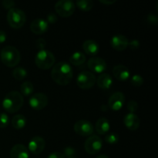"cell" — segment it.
Instances as JSON below:
<instances>
[{
  "label": "cell",
  "instance_id": "8992f818",
  "mask_svg": "<svg viewBox=\"0 0 158 158\" xmlns=\"http://www.w3.org/2000/svg\"><path fill=\"white\" fill-rule=\"evenodd\" d=\"M76 9L75 3L70 0H61L55 4V10L60 16L67 18L74 13Z\"/></svg>",
  "mask_w": 158,
  "mask_h": 158
},
{
  "label": "cell",
  "instance_id": "f546056e",
  "mask_svg": "<svg viewBox=\"0 0 158 158\" xmlns=\"http://www.w3.org/2000/svg\"><path fill=\"white\" fill-rule=\"evenodd\" d=\"M64 157H75L76 150L73 147H66L63 150V153Z\"/></svg>",
  "mask_w": 158,
  "mask_h": 158
},
{
  "label": "cell",
  "instance_id": "4316f807",
  "mask_svg": "<svg viewBox=\"0 0 158 158\" xmlns=\"http://www.w3.org/2000/svg\"><path fill=\"white\" fill-rule=\"evenodd\" d=\"M119 140H120L119 135L115 133H111L105 137V141L110 144H115L119 141Z\"/></svg>",
  "mask_w": 158,
  "mask_h": 158
},
{
  "label": "cell",
  "instance_id": "d4e9b609",
  "mask_svg": "<svg viewBox=\"0 0 158 158\" xmlns=\"http://www.w3.org/2000/svg\"><path fill=\"white\" fill-rule=\"evenodd\" d=\"M20 91H21L20 94H21L22 95L26 96V97L31 95L34 91L33 84L29 81L24 82V83L21 85V86H20Z\"/></svg>",
  "mask_w": 158,
  "mask_h": 158
},
{
  "label": "cell",
  "instance_id": "e0dca14e",
  "mask_svg": "<svg viewBox=\"0 0 158 158\" xmlns=\"http://www.w3.org/2000/svg\"><path fill=\"white\" fill-rule=\"evenodd\" d=\"M113 74L114 77L119 81L125 82L130 78L131 73L129 69L123 65H117L113 69Z\"/></svg>",
  "mask_w": 158,
  "mask_h": 158
},
{
  "label": "cell",
  "instance_id": "44dd1931",
  "mask_svg": "<svg viewBox=\"0 0 158 158\" xmlns=\"http://www.w3.org/2000/svg\"><path fill=\"white\" fill-rule=\"evenodd\" d=\"M110 125L109 120L104 117L100 118L96 123L95 130L97 134L100 135L106 134L110 131Z\"/></svg>",
  "mask_w": 158,
  "mask_h": 158
},
{
  "label": "cell",
  "instance_id": "d590c367",
  "mask_svg": "<svg viewBox=\"0 0 158 158\" xmlns=\"http://www.w3.org/2000/svg\"><path fill=\"white\" fill-rule=\"evenodd\" d=\"M148 21L151 24L154 25V26H157V15H154V14H149L148 16Z\"/></svg>",
  "mask_w": 158,
  "mask_h": 158
},
{
  "label": "cell",
  "instance_id": "9c48e42d",
  "mask_svg": "<svg viewBox=\"0 0 158 158\" xmlns=\"http://www.w3.org/2000/svg\"><path fill=\"white\" fill-rule=\"evenodd\" d=\"M74 131L81 137H88L94 134V128L91 122L86 120H80L74 124Z\"/></svg>",
  "mask_w": 158,
  "mask_h": 158
},
{
  "label": "cell",
  "instance_id": "1f68e13d",
  "mask_svg": "<svg viewBox=\"0 0 158 158\" xmlns=\"http://www.w3.org/2000/svg\"><path fill=\"white\" fill-rule=\"evenodd\" d=\"M35 47H36V49H38L39 51L43 50V49H45V48H46V41L44 39L40 38L35 41Z\"/></svg>",
  "mask_w": 158,
  "mask_h": 158
},
{
  "label": "cell",
  "instance_id": "5b68a950",
  "mask_svg": "<svg viewBox=\"0 0 158 158\" xmlns=\"http://www.w3.org/2000/svg\"><path fill=\"white\" fill-rule=\"evenodd\" d=\"M7 21L9 26L13 29H19L23 27L26 21V15L22 9L19 8H12L7 13Z\"/></svg>",
  "mask_w": 158,
  "mask_h": 158
},
{
  "label": "cell",
  "instance_id": "60d3db41",
  "mask_svg": "<svg viewBox=\"0 0 158 158\" xmlns=\"http://www.w3.org/2000/svg\"><path fill=\"white\" fill-rule=\"evenodd\" d=\"M66 158H77L76 157H66Z\"/></svg>",
  "mask_w": 158,
  "mask_h": 158
},
{
  "label": "cell",
  "instance_id": "8fae6325",
  "mask_svg": "<svg viewBox=\"0 0 158 158\" xmlns=\"http://www.w3.org/2000/svg\"><path fill=\"white\" fill-rule=\"evenodd\" d=\"M106 61L100 57L93 56L87 62L88 69L96 73H103L106 69Z\"/></svg>",
  "mask_w": 158,
  "mask_h": 158
},
{
  "label": "cell",
  "instance_id": "ac0fdd59",
  "mask_svg": "<svg viewBox=\"0 0 158 158\" xmlns=\"http://www.w3.org/2000/svg\"><path fill=\"white\" fill-rule=\"evenodd\" d=\"M10 158H29V150L23 144H15L11 149Z\"/></svg>",
  "mask_w": 158,
  "mask_h": 158
},
{
  "label": "cell",
  "instance_id": "4fadbf2b",
  "mask_svg": "<svg viewBox=\"0 0 158 158\" xmlns=\"http://www.w3.org/2000/svg\"><path fill=\"white\" fill-rule=\"evenodd\" d=\"M46 147V141L44 139L41 137H32L29 142L28 145V150L33 154H39L43 151Z\"/></svg>",
  "mask_w": 158,
  "mask_h": 158
},
{
  "label": "cell",
  "instance_id": "f35d334b",
  "mask_svg": "<svg viewBox=\"0 0 158 158\" xmlns=\"http://www.w3.org/2000/svg\"><path fill=\"white\" fill-rule=\"evenodd\" d=\"M100 2L104 5H112L116 2V0H111V1H108V0H100Z\"/></svg>",
  "mask_w": 158,
  "mask_h": 158
},
{
  "label": "cell",
  "instance_id": "603a6c76",
  "mask_svg": "<svg viewBox=\"0 0 158 158\" xmlns=\"http://www.w3.org/2000/svg\"><path fill=\"white\" fill-rule=\"evenodd\" d=\"M86 56L81 52H75L69 57V62L71 64L76 66H80L86 62Z\"/></svg>",
  "mask_w": 158,
  "mask_h": 158
},
{
  "label": "cell",
  "instance_id": "8d00e7d4",
  "mask_svg": "<svg viewBox=\"0 0 158 158\" xmlns=\"http://www.w3.org/2000/svg\"><path fill=\"white\" fill-rule=\"evenodd\" d=\"M47 158H65L63 153L60 152H53L51 153Z\"/></svg>",
  "mask_w": 158,
  "mask_h": 158
},
{
  "label": "cell",
  "instance_id": "ba28073f",
  "mask_svg": "<svg viewBox=\"0 0 158 158\" xmlns=\"http://www.w3.org/2000/svg\"><path fill=\"white\" fill-rule=\"evenodd\" d=\"M103 148V141L101 138L97 135H93L86 140L84 144L85 151L89 154H97Z\"/></svg>",
  "mask_w": 158,
  "mask_h": 158
},
{
  "label": "cell",
  "instance_id": "30bf717a",
  "mask_svg": "<svg viewBox=\"0 0 158 158\" xmlns=\"http://www.w3.org/2000/svg\"><path fill=\"white\" fill-rule=\"evenodd\" d=\"M29 103L35 110H41L48 104V97L43 93H36L29 98Z\"/></svg>",
  "mask_w": 158,
  "mask_h": 158
},
{
  "label": "cell",
  "instance_id": "7a4b0ae2",
  "mask_svg": "<svg viewBox=\"0 0 158 158\" xmlns=\"http://www.w3.org/2000/svg\"><path fill=\"white\" fill-rule=\"evenodd\" d=\"M23 103L24 99L23 95L18 91H11L3 99L2 106L8 113L14 114L21 109Z\"/></svg>",
  "mask_w": 158,
  "mask_h": 158
},
{
  "label": "cell",
  "instance_id": "3957f363",
  "mask_svg": "<svg viewBox=\"0 0 158 158\" xmlns=\"http://www.w3.org/2000/svg\"><path fill=\"white\" fill-rule=\"evenodd\" d=\"M0 57L3 64L10 68L16 66L21 60L19 51L12 46H5L2 49Z\"/></svg>",
  "mask_w": 158,
  "mask_h": 158
},
{
  "label": "cell",
  "instance_id": "277c9868",
  "mask_svg": "<svg viewBox=\"0 0 158 158\" xmlns=\"http://www.w3.org/2000/svg\"><path fill=\"white\" fill-rule=\"evenodd\" d=\"M56 59L54 54L47 49L39 51L35 57V63L39 69L46 70L53 66Z\"/></svg>",
  "mask_w": 158,
  "mask_h": 158
},
{
  "label": "cell",
  "instance_id": "52a82bcc",
  "mask_svg": "<svg viewBox=\"0 0 158 158\" xmlns=\"http://www.w3.org/2000/svg\"><path fill=\"white\" fill-rule=\"evenodd\" d=\"M97 79L95 75L89 71H83L77 78V83L80 89H88L95 85Z\"/></svg>",
  "mask_w": 158,
  "mask_h": 158
},
{
  "label": "cell",
  "instance_id": "836d02e7",
  "mask_svg": "<svg viewBox=\"0 0 158 158\" xmlns=\"http://www.w3.org/2000/svg\"><path fill=\"white\" fill-rule=\"evenodd\" d=\"M57 16L56 15L55 13H53V12H49V14L47 15V16H46V21L47 22L48 24H53V23H55L57 21Z\"/></svg>",
  "mask_w": 158,
  "mask_h": 158
},
{
  "label": "cell",
  "instance_id": "7c38bea8",
  "mask_svg": "<svg viewBox=\"0 0 158 158\" xmlns=\"http://www.w3.org/2000/svg\"><path fill=\"white\" fill-rule=\"evenodd\" d=\"M125 103V96L122 92H116L108 100V106L114 111H119Z\"/></svg>",
  "mask_w": 158,
  "mask_h": 158
},
{
  "label": "cell",
  "instance_id": "d6986e66",
  "mask_svg": "<svg viewBox=\"0 0 158 158\" xmlns=\"http://www.w3.org/2000/svg\"><path fill=\"white\" fill-rule=\"evenodd\" d=\"M83 49L87 55L96 56L99 52L100 46L98 43L92 40H88L83 43Z\"/></svg>",
  "mask_w": 158,
  "mask_h": 158
},
{
  "label": "cell",
  "instance_id": "f1b7e54d",
  "mask_svg": "<svg viewBox=\"0 0 158 158\" xmlns=\"http://www.w3.org/2000/svg\"><path fill=\"white\" fill-rule=\"evenodd\" d=\"M9 124V116L5 113L0 114V128H6Z\"/></svg>",
  "mask_w": 158,
  "mask_h": 158
},
{
  "label": "cell",
  "instance_id": "7402d4cb",
  "mask_svg": "<svg viewBox=\"0 0 158 158\" xmlns=\"http://www.w3.org/2000/svg\"><path fill=\"white\" fill-rule=\"evenodd\" d=\"M12 126L15 128V130H21L25 127L27 123V119L24 115L22 114H17L14 116L12 119Z\"/></svg>",
  "mask_w": 158,
  "mask_h": 158
},
{
  "label": "cell",
  "instance_id": "d6a6232c",
  "mask_svg": "<svg viewBox=\"0 0 158 158\" xmlns=\"http://www.w3.org/2000/svg\"><path fill=\"white\" fill-rule=\"evenodd\" d=\"M1 3L3 8L9 9V10L14 8V6H15V2L12 1V0H4V1H2Z\"/></svg>",
  "mask_w": 158,
  "mask_h": 158
},
{
  "label": "cell",
  "instance_id": "83f0119b",
  "mask_svg": "<svg viewBox=\"0 0 158 158\" xmlns=\"http://www.w3.org/2000/svg\"><path fill=\"white\" fill-rule=\"evenodd\" d=\"M131 82V84L134 86H135V87H140L143 83V79L141 76L138 75V74H135V75H134L132 77Z\"/></svg>",
  "mask_w": 158,
  "mask_h": 158
},
{
  "label": "cell",
  "instance_id": "9a60e30c",
  "mask_svg": "<svg viewBox=\"0 0 158 158\" xmlns=\"http://www.w3.org/2000/svg\"><path fill=\"white\" fill-rule=\"evenodd\" d=\"M110 44L111 46L116 50L123 51L127 48L129 40L125 35L118 34L112 37L110 40Z\"/></svg>",
  "mask_w": 158,
  "mask_h": 158
},
{
  "label": "cell",
  "instance_id": "5bb4252c",
  "mask_svg": "<svg viewBox=\"0 0 158 158\" xmlns=\"http://www.w3.org/2000/svg\"><path fill=\"white\" fill-rule=\"evenodd\" d=\"M48 29H49V24L43 19H35L30 24L31 31L35 35H41L47 32Z\"/></svg>",
  "mask_w": 158,
  "mask_h": 158
},
{
  "label": "cell",
  "instance_id": "6da1fadb",
  "mask_svg": "<svg viewBox=\"0 0 158 158\" xmlns=\"http://www.w3.org/2000/svg\"><path fill=\"white\" fill-rule=\"evenodd\" d=\"M73 71L70 64L64 61L57 63L51 70V77L52 80L60 86L69 84L73 79Z\"/></svg>",
  "mask_w": 158,
  "mask_h": 158
},
{
  "label": "cell",
  "instance_id": "2e32d148",
  "mask_svg": "<svg viewBox=\"0 0 158 158\" xmlns=\"http://www.w3.org/2000/svg\"><path fill=\"white\" fill-rule=\"evenodd\" d=\"M123 123L126 127L130 131H137L140 125V120L137 115L132 113L126 114L123 119Z\"/></svg>",
  "mask_w": 158,
  "mask_h": 158
},
{
  "label": "cell",
  "instance_id": "4dcf8cb0",
  "mask_svg": "<svg viewBox=\"0 0 158 158\" xmlns=\"http://www.w3.org/2000/svg\"><path fill=\"white\" fill-rule=\"evenodd\" d=\"M127 109L130 111V113L134 114L138 109V103L135 100H130L127 103Z\"/></svg>",
  "mask_w": 158,
  "mask_h": 158
},
{
  "label": "cell",
  "instance_id": "484cf974",
  "mask_svg": "<svg viewBox=\"0 0 158 158\" xmlns=\"http://www.w3.org/2000/svg\"><path fill=\"white\" fill-rule=\"evenodd\" d=\"M28 73L25 68L23 67H16L12 71V76L16 80H23L27 77Z\"/></svg>",
  "mask_w": 158,
  "mask_h": 158
},
{
  "label": "cell",
  "instance_id": "cb8c5ba5",
  "mask_svg": "<svg viewBox=\"0 0 158 158\" xmlns=\"http://www.w3.org/2000/svg\"><path fill=\"white\" fill-rule=\"evenodd\" d=\"M76 6L84 12H88L94 7V2L91 0H77L76 2Z\"/></svg>",
  "mask_w": 158,
  "mask_h": 158
},
{
  "label": "cell",
  "instance_id": "ffe728a7",
  "mask_svg": "<svg viewBox=\"0 0 158 158\" xmlns=\"http://www.w3.org/2000/svg\"><path fill=\"white\" fill-rule=\"evenodd\" d=\"M97 86L102 89H108L112 86L113 79L110 75L107 73H101L97 80Z\"/></svg>",
  "mask_w": 158,
  "mask_h": 158
},
{
  "label": "cell",
  "instance_id": "ab89813d",
  "mask_svg": "<svg viewBox=\"0 0 158 158\" xmlns=\"http://www.w3.org/2000/svg\"><path fill=\"white\" fill-rule=\"evenodd\" d=\"M96 158H109V157H108V156H106V154H100V155L97 156Z\"/></svg>",
  "mask_w": 158,
  "mask_h": 158
},
{
  "label": "cell",
  "instance_id": "e575fe53",
  "mask_svg": "<svg viewBox=\"0 0 158 158\" xmlns=\"http://www.w3.org/2000/svg\"><path fill=\"white\" fill-rule=\"evenodd\" d=\"M128 46L131 48V49L132 50H136L139 48L140 46V42L137 40H131V42H129V44H128Z\"/></svg>",
  "mask_w": 158,
  "mask_h": 158
},
{
  "label": "cell",
  "instance_id": "74e56055",
  "mask_svg": "<svg viewBox=\"0 0 158 158\" xmlns=\"http://www.w3.org/2000/svg\"><path fill=\"white\" fill-rule=\"evenodd\" d=\"M6 33L3 30H0V44L5 43L6 40Z\"/></svg>",
  "mask_w": 158,
  "mask_h": 158
}]
</instances>
